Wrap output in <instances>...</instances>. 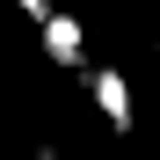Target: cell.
Listing matches in <instances>:
<instances>
[{
	"label": "cell",
	"instance_id": "6da1fadb",
	"mask_svg": "<svg viewBox=\"0 0 160 160\" xmlns=\"http://www.w3.org/2000/svg\"><path fill=\"white\" fill-rule=\"evenodd\" d=\"M44 58H51V66H66V73L88 66V29H80V15L51 8V22H44Z\"/></svg>",
	"mask_w": 160,
	"mask_h": 160
},
{
	"label": "cell",
	"instance_id": "7a4b0ae2",
	"mask_svg": "<svg viewBox=\"0 0 160 160\" xmlns=\"http://www.w3.org/2000/svg\"><path fill=\"white\" fill-rule=\"evenodd\" d=\"M88 95H95V109H102L109 131H131V80H124V66H95Z\"/></svg>",
	"mask_w": 160,
	"mask_h": 160
},
{
	"label": "cell",
	"instance_id": "3957f363",
	"mask_svg": "<svg viewBox=\"0 0 160 160\" xmlns=\"http://www.w3.org/2000/svg\"><path fill=\"white\" fill-rule=\"evenodd\" d=\"M15 8H22V15H29V22H37V29H44V22H51V0H15Z\"/></svg>",
	"mask_w": 160,
	"mask_h": 160
},
{
	"label": "cell",
	"instance_id": "277c9868",
	"mask_svg": "<svg viewBox=\"0 0 160 160\" xmlns=\"http://www.w3.org/2000/svg\"><path fill=\"white\" fill-rule=\"evenodd\" d=\"M37 160H58V153H51V146H37Z\"/></svg>",
	"mask_w": 160,
	"mask_h": 160
}]
</instances>
